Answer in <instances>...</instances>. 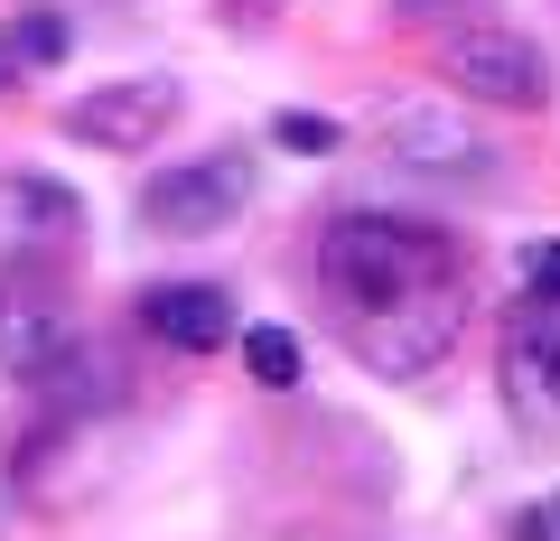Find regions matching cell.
<instances>
[{
	"label": "cell",
	"instance_id": "6da1fadb",
	"mask_svg": "<svg viewBox=\"0 0 560 541\" xmlns=\"http://www.w3.org/2000/svg\"><path fill=\"white\" fill-rule=\"evenodd\" d=\"M318 290H327L337 337L393 383L448 364V345L467 327L458 243L411 224V215H337L318 234Z\"/></svg>",
	"mask_w": 560,
	"mask_h": 541
},
{
	"label": "cell",
	"instance_id": "8fae6325",
	"mask_svg": "<svg viewBox=\"0 0 560 541\" xmlns=\"http://www.w3.org/2000/svg\"><path fill=\"white\" fill-rule=\"evenodd\" d=\"M504 541H560V495H541V504H523V514L504 522Z\"/></svg>",
	"mask_w": 560,
	"mask_h": 541
},
{
	"label": "cell",
	"instance_id": "7a4b0ae2",
	"mask_svg": "<svg viewBox=\"0 0 560 541\" xmlns=\"http://www.w3.org/2000/svg\"><path fill=\"white\" fill-rule=\"evenodd\" d=\"M495 383H504V411H514L533 439H560V290L523 281V299L504 308Z\"/></svg>",
	"mask_w": 560,
	"mask_h": 541
},
{
	"label": "cell",
	"instance_id": "9c48e42d",
	"mask_svg": "<svg viewBox=\"0 0 560 541\" xmlns=\"http://www.w3.org/2000/svg\"><path fill=\"white\" fill-rule=\"evenodd\" d=\"M243 364H253L271 392H290V383H300V337H290V327H243Z\"/></svg>",
	"mask_w": 560,
	"mask_h": 541
},
{
	"label": "cell",
	"instance_id": "52a82bcc",
	"mask_svg": "<svg viewBox=\"0 0 560 541\" xmlns=\"http://www.w3.org/2000/svg\"><path fill=\"white\" fill-rule=\"evenodd\" d=\"M383 150H393V160H411V168H486V141L477 131H467L458 113H440V103H401L393 121H383Z\"/></svg>",
	"mask_w": 560,
	"mask_h": 541
},
{
	"label": "cell",
	"instance_id": "277c9868",
	"mask_svg": "<svg viewBox=\"0 0 560 541\" xmlns=\"http://www.w3.org/2000/svg\"><path fill=\"white\" fill-rule=\"evenodd\" d=\"M448 84H467V103H495V113H533L551 94V66L514 28H467V38H448Z\"/></svg>",
	"mask_w": 560,
	"mask_h": 541
},
{
	"label": "cell",
	"instance_id": "5b68a950",
	"mask_svg": "<svg viewBox=\"0 0 560 541\" xmlns=\"http://www.w3.org/2000/svg\"><path fill=\"white\" fill-rule=\"evenodd\" d=\"M178 121V84L168 75H131V84H94V94L66 113V131H75L84 150H150Z\"/></svg>",
	"mask_w": 560,
	"mask_h": 541
},
{
	"label": "cell",
	"instance_id": "3957f363",
	"mask_svg": "<svg viewBox=\"0 0 560 541\" xmlns=\"http://www.w3.org/2000/svg\"><path fill=\"white\" fill-rule=\"evenodd\" d=\"M243 197H253L243 160H197V168H168V178L140 187V224L168 243H197V234H224L243 215Z\"/></svg>",
	"mask_w": 560,
	"mask_h": 541
},
{
	"label": "cell",
	"instance_id": "7c38bea8",
	"mask_svg": "<svg viewBox=\"0 0 560 541\" xmlns=\"http://www.w3.org/2000/svg\"><path fill=\"white\" fill-rule=\"evenodd\" d=\"M523 281H541V290H560V243H533V252H523Z\"/></svg>",
	"mask_w": 560,
	"mask_h": 541
},
{
	"label": "cell",
	"instance_id": "30bf717a",
	"mask_svg": "<svg viewBox=\"0 0 560 541\" xmlns=\"http://www.w3.org/2000/svg\"><path fill=\"white\" fill-rule=\"evenodd\" d=\"M280 150H300V160H327V150H337V121H327V113H290V121H280Z\"/></svg>",
	"mask_w": 560,
	"mask_h": 541
},
{
	"label": "cell",
	"instance_id": "ba28073f",
	"mask_svg": "<svg viewBox=\"0 0 560 541\" xmlns=\"http://www.w3.org/2000/svg\"><path fill=\"white\" fill-rule=\"evenodd\" d=\"M66 57V20H0V84H20V75H38V66H57Z\"/></svg>",
	"mask_w": 560,
	"mask_h": 541
},
{
	"label": "cell",
	"instance_id": "8992f818",
	"mask_svg": "<svg viewBox=\"0 0 560 541\" xmlns=\"http://www.w3.org/2000/svg\"><path fill=\"white\" fill-rule=\"evenodd\" d=\"M140 327H150L160 345H178V355H215V345L234 337V299H224V290L168 281V290H140Z\"/></svg>",
	"mask_w": 560,
	"mask_h": 541
}]
</instances>
